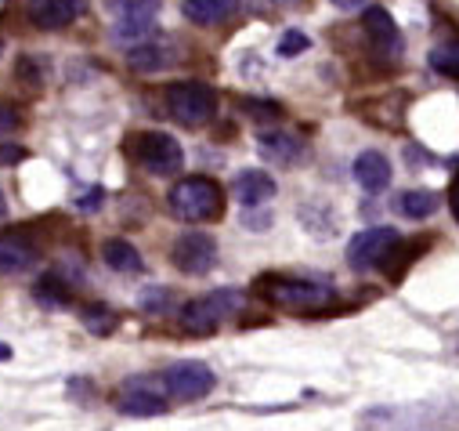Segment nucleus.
<instances>
[{"mask_svg":"<svg viewBox=\"0 0 459 431\" xmlns=\"http://www.w3.org/2000/svg\"><path fill=\"white\" fill-rule=\"evenodd\" d=\"M170 214L178 222L188 225H203V222H217L224 210V192L213 178H181L174 181V189L167 192Z\"/></svg>","mask_w":459,"mask_h":431,"instance_id":"nucleus-1","label":"nucleus"},{"mask_svg":"<svg viewBox=\"0 0 459 431\" xmlns=\"http://www.w3.org/2000/svg\"><path fill=\"white\" fill-rule=\"evenodd\" d=\"M243 308V290L236 286H221L206 297H195L181 308V327L188 334H213L224 319H232Z\"/></svg>","mask_w":459,"mask_h":431,"instance_id":"nucleus-2","label":"nucleus"},{"mask_svg":"<svg viewBox=\"0 0 459 431\" xmlns=\"http://www.w3.org/2000/svg\"><path fill=\"white\" fill-rule=\"evenodd\" d=\"M167 113L185 128H203L217 113V94H213V87H206L199 80L174 84V87H167Z\"/></svg>","mask_w":459,"mask_h":431,"instance_id":"nucleus-3","label":"nucleus"},{"mask_svg":"<svg viewBox=\"0 0 459 431\" xmlns=\"http://www.w3.org/2000/svg\"><path fill=\"white\" fill-rule=\"evenodd\" d=\"M160 381H163V388H167V395H170L174 402H195V399L210 395L213 384H217L213 370H210L206 363H195V359H185V363L167 366V370L160 374Z\"/></svg>","mask_w":459,"mask_h":431,"instance_id":"nucleus-4","label":"nucleus"},{"mask_svg":"<svg viewBox=\"0 0 459 431\" xmlns=\"http://www.w3.org/2000/svg\"><path fill=\"white\" fill-rule=\"evenodd\" d=\"M134 153H138V163L156 174V178H170L185 167V149L178 145L174 135H163V131H149L134 142Z\"/></svg>","mask_w":459,"mask_h":431,"instance_id":"nucleus-5","label":"nucleus"},{"mask_svg":"<svg viewBox=\"0 0 459 431\" xmlns=\"http://www.w3.org/2000/svg\"><path fill=\"white\" fill-rule=\"evenodd\" d=\"M105 8H108L112 19H117L112 37L117 40H138V37L152 33L156 15H160V0H105Z\"/></svg>","mask_w":459,"mask_h":431,"instance_id":"nucleus-6","label":"nucleus"},{"mask_svg":"<svg viewBox=\"0 0 459 431\" xmlns=\"http://www.w3.org/2000/svg\"><path fill=\"white\" fill-rule=\"evenodd\" d=\"M264 297L290 312H318L333 301V290H325L318 283H304V279H268Z\"/></svg>","mask_w":459,"mask_h":431,"instance_id":"nucleus-7","label":"nucleus"},{"mask_svg":"<svg viewBox=\"0 0 459 431\" xmlns=\"http://www.w3.org/2000/svg\"><path fill=\"white\" fill-rule=\"evenodd\" d=\"M170 261L185 276H206L217 265V240L210 233H185L174 240Z\"/></svg>","mask_w":459,"mask_h":431,"instance_id":"nucleus-8","label":"nucleus"},{"mask_svg":"<svg viewBox=\"0 0 459 431\" xmlns=\"http://www.w3.org/2000/svg\"><path fill=\"white\" fill-rule=\"evenodd\" d=\"M398 247V233L391 229V225H377V229H362V233H355L351 236V243H348V261H351V268H373V265H380V261H387V254Z\"/></svg>","mask_w":459,"mask_h":431,"instance_id":"nucleus-9","label":"nucleus"},{"mask_svg":"<svg viewBox=\"0 0 459 431\" xmlns=\"http://www.w3.org/2000/svg\"><path fill=\"white\" fill-rule=\"evenodd\" d=\"M83 8H87V0H33V4H30V19L40 30L55 33V30L73 26L83 15Z\"/></svg>","mask_w":459,"mask_h":431,"instance_id":"nucleus-10","label":"nucleus"},{"mask_svg":"<svg viewBox=\"0 0 459 431\" xmlns=\"http://www.w3.org/2000/svg\"><path fill=\"white\" fill-rule=\"evenodd\" d=\"M117 409L120 413H127V417H163L170 406H167V399L163 395H156L152 388H145V384H127L124 391H120V399H117Z\"/></svg>","mask_w":459,"mask_h":431,"instance_id":"nucleus-11","label":"nucleus"},{"mask_svg":"<svg viewBox=\"0 0 459 431\" xmlns=\"http://www.w3.org/2000/svg\"><path fill=\"white\" fill-rule=\"evenodd\" d=\"M362 26H366L369 40L377 44V51H398V48H402L398 26H394V19H391L387 8H380V4L366 8V12H362Z\"/></svg>","mask_w":459,"mask_h":431,"instance_id":"nucleus-12","label":"nucleus"},{"mask_svg":"<svg viewBox=\"0 0 459 431\" xmlns=\"http://www.w3.org/2000/svg\"><path fill=\"white\" fill-rule=\"evenodd\" d=\"M275 178L272 174H264V171H243L239 178H236V185H232V192H236V199L243 203V207H264L272 196H275Z\"/></svg>","mask_w":459,"mask_h":431,"instance_id":"nucleus-13","label":"nucleus"},{"mask_svg":"<svg viewBox=\"0 0 459 431\" xmlns=\"http://www.w3.org/2000/svg\"><path fill=\"white\" fill-rule=\"evenodd\" d=\"M355 181L366 189V192H384L391 185V163L384 153L377 149H366L359 160H355Z\"/></svg>","mask_w":459,"mask_h":431,"instance_id":"nucleus-14","label":"nucleus"},{"mask_svg":"<svg viewBox=\"0 0 459 431\" xmlns=\"http://www.w3.org/2000/svg\"><path fill=\"white\" fill-rule=\"evenodd\" d=\"M257 149L272 163H297V160H304V142L286 135V131H264L257 138Z\"/></svg>","mask_w":459,"mask_h":431,"instance_id":"nucleus-15","label":"nucleus"},{"mask_svg":"<svg viewBox=\"0 0 459 431\" xmlns=\"http://www.w3.org/2000/svg\"><path fill=\"white\" fill-rule=\"evenodd\" d=\"M37 261V251L19 236H0V276H22Z\"/></svg>","mask_w":459,"mask_h":431,"instance_id":"nucleus-16","label":"nucleus"},{"mask_svg":"<svg viewBox=\"0 0 459 431\" xmlns=\"http://www.w3.org/2000/svg\"><path fill=\"white\" fill-rule=\"evenodd\" d=\"M101 261H105L112 272H124V276H138V272L145 268L138 247L127 243V240H105V243H101Z\"/></svg>","mask_w":459,"mask_h":431,"instance_id":"nucleus-17","label":"nucleus"},{"mask_svg":"<svg viewBox=\"0 0 459 431\" xmlns=\"http://www.w3.org/2000/svg\"><path fill=\"white\" fill-rule=\"evenodd\" d=\"M185 15L195 26H217L236 12V0H185Z\"/></svg>","mask_w":459,"mask_h":431,"instance_id":"nucleus-18","label":"nucleus"},{"mask_svg":"<svg viewBox=\"0 0 459 431\" xmlns=\"http://www.w3.org/2000/svg\"><path fill=\"white\" fill-rule=\"evenodd\" d=\"M437 207H441V196L430 189H409L398 196V214H405L409 222H427Z\"/></svg>","mask_w":459,"mask_h":431,"instance_id":"nucleus-19","label":"nucleus"},{"mask_svg":"<svg viewBox=\"0 0 459 431\" xmlns=\"http://www.w3.org/2000/svg\"><path fill=\"white\" fill-rule=\"evenodd\" d=\"M170 62H174V51L167 44H142V48H131V55H127V66L134 73H160Z\"/></svg>","mask_w":459,"mask_h":431,"instance_id":"nucleus-20","label":"nucleus"},{"mask_svg":"<svg viewBox=\"0 0 459 431\" xmlns=\"http://www.w3.org/2000/svg\"><path fill=\"white\" fill-rule=\"evenodd\" d=\"M83 327L94 334V338H108L117 330V312L105 308V304H87L83 308Z\"/></svg>","mask_w":459,"mask_h":431,"instance_id":"nucleus-21","label":"nucleus"},{"mask_svg":"<svg viewBox=\"0 0 459 431\" xmlns=\"http://www.w3.org/2000/svg\"><path fill=\"white\" fill-rule=\"evenodd\" d=\"M37 297H40L44 304H69V290H65V283H62L58 276H44V279L37 283Z\"/></svg>","mask_w":459,"mask_h":431,"instance_id":"nucleus-22","label":"nucleus"},{"mask_svg":"<svg viewBox=\"0 0 459 431\" xmlns=\"http://www.w3.org/2000/svg\"><path fill=\"white\" fill-rule=\"evenodd\" d=\"M307 37L300 33V30H290V33H282V40H279V55L282 58H293V55H300V51H307Z\"/></svg>","mask_w":459,"mask_h":431,"instance_id":"nucleus-23","label":"nucleus"},{"mask_svg":"<svg viewBox=\"0 0 459 431\" xmlns=\"http://www.w3.org/2000/svg\"><path fill=\"white\" fill-rule=\"evenodd\" d=\"M19 80H22V84H30V87H37V84H40V66H37V58H33V55H22V62H19Z\"/></svg>","mask_w":459,"mask_h":431,"instance_id":"nucleus-24","label":"nucleus"},{"mask_svg":"<svg viewBox=\"0 0 459 431\" xmlns=\"http://www.w3.org/2000/svg\"><path fill=\"white\" fill-rule=\"evenodd\" d=\"M22 128V117L15 105H0V135H8V131H19Z\"/></svg>","mask_w":459,"mask_h":431,"instance_id":"nucleus-25","label":"nucleus"},{"mask_svg":"<svg viewBox=\"0 0 459 431\" xmlns=\"http://www.w3.org/2000/svg\"><path fill=\"white\" fill-rule=\"evenodd\" d=\"M19 160H26V149H19V145H0V163H19Z\"/></svg>","mask_w":459,"mask_h":431,"instance_id":"nucleus-26","label":"nucleus"},{"mask_svg":"<svg viewBox=\"0 0 459 431\" xmlns=\"http://www.w3.org/2000/svg\"><path fill=\"white\" fill-rule=\"evenodd\" d=\"M163 301H167V294H163V286H156V294L142 297V308H163Z\"/></svg>","mask_w":459,"mask_h":431,"instance_id":"nucleus-27","label":"nucleus"},{"mask_svg":"<svg viewBox=\"0 0 459 431\" xmlns=\"http://www.w3.org/2000/svg\"><path fill=\"white\" fill-rule=\"evenodd\" d=\"M333 4H336L340 12H355V8H362V0H333Z\"/></svg>","mask_w":459,"mask_h":431,"instance_id":"nucleus-28","label":"nucleus"},{"mask_svg":"<svg viewBox=\"0 0 459 431\" xmlns=\"http://www.w3.org/2000/svg\"><path fill=\"white\" fill-rule=\"evenodd\" d=\"M8 359H12V348H8L4 341H0V363H8Z\"/></svg>","mask_w":459,"mask_h":431,"instance_id":"nucleus-29","label":"nucleus"},{"mask_svg":"<svg viewBox=\"0 0 459 431\" xmlns=\"http://www.w3.org/2000/svg\"><path fill=\"white\" fill-rule=\"evenodd\" d=\"M8 214V199H4V189H0V218Z\"/></svg>","mask_w":459,"mask_h":431,"instance_id":"nucleus-30","label":"nucleus"},{"mask_svg":"<svg viewBox=\"0 0 459 431\" xmlns=\"http://www.w3.org/2000/svg\"><path fill=\"white\" fill-rule=\"evenodd\" d=\"M452 199H455V218H459V185H455V192H452Z\"/></svg>","mask_w":459,"mask_h":431,"instance_id":"nucleus-31","label":"nucleus"}]
</instances>
